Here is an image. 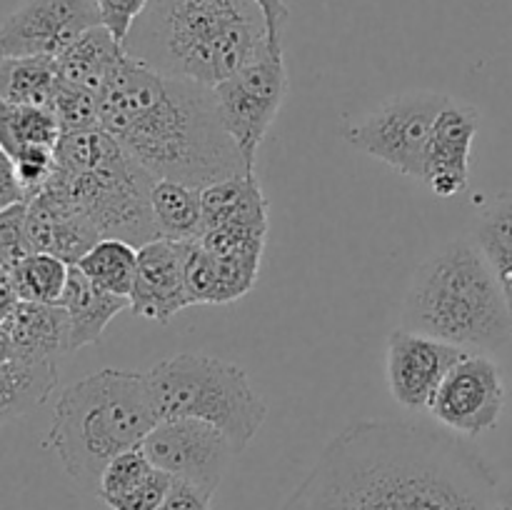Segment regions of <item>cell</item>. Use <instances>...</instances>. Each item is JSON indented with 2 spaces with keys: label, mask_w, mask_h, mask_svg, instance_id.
I'll use <instances>...</instances> for the list:
<instances>
[{
  "label": "cell",
  "mask_w": 512,
  "mask_h": 510,
  "mask_svg": "<svg viewBox=\"0 0 512 510\" xmlns=\"http://www.w3.org/2000/svg\"><path fill=\"white\" fill-rule=\"evenodd\" d=\"M210 498H213V495H208L203 488H198V485L175 478L168 495H165L163 503L155 510H213L210 508Z\"/></svg>",
  "instance_id": "836d02e7"
},
{
  "label": "cell",
  "mask_w": 512,
  "mask_h": 510,
  "mask_svg": "<svg viewBox=\"0 0 512 510\" xmlns=\"http://www.w3.org/2000/svg\"><path fill=\"white\" fill-rule=\"evenodd\" d=\"M60 140V125L53 110L43 105H15L0 100V148L10 160L30 150H55Z\"/></svg>",
  "instance_id": "603a6c76"
},
{
  "label": "cell",
  "mask_w": 512,
  "mask_h": 510,
  "mask_svg": "<svg viewBox=\"0 0 512 510\" xmlns=\"http://www.w3.org/2000/svg\"><path fill=\"white\" fill-rule=\"evenodd\" d=\"M18 293H15L13 278H10V270L0 268V323L10 315V310L18 305Z\"/></svg>",
  "instance_id": "8d00e7d4"
},
{
  "label": "cell",
  "mask_w": 512,
  "mask_h": 510,
  "mask_svg": "<svg viewBox=\"0 0 512 510\" xmlns=\"http://www.w3.org/2000/svg\"><path fill=\"white\" fill-rule=\"evenodd\" d=\"M98 95L100 128L153 178L203 190L250 170L208 85L170 78L128 55Z\"/></svg>",
  "instance_id": "7a4b0ae2"
},
{
  "label": "cell",
  "mask_w": 512,
  "mask_h": 510,
  "mask_svg": "<svg viewBox=\"0 0 512 510\" xmlns=\"http://www.w3.org/2000/svg\"><path fill=\"white\" fill-rule=\"evenodd\" d=\"M185 283H188L190 303L220 305V275L213 255L200 245V240H190L188 260H185Z\"/></svg>",
  "instance_id": "f546056e"
},
{
  "label": "cell",
  "mask_w": 512,
  "mask_h": 510,
  "mask_svg": "<svg viewBox=\"0 0 512 510\" xmlns=\"http://www.w3.org/2000/svg\"><path fill=\"white\" fill-rule=\"evenodd\" d=\"M15 358V350H13V340H10L8 328L5 323H0V363H8V360Z\"/></svg>",
  "instance_id": "74e56055"
},
{
  "label": "cell",
  "mask_w": 512,
  "mask_h": 510,
  "mask_svg": "<svg viewBox=\"0 0 512 510\" xmlns=\"http://www.w3.org/2000/svg\"><path fill=\"white\" fill-rule=\"evenodd\" d=\"M95 5H98L105 28H108L120 43H125L130 28H133L138 15L145 10L148 0H95Z\"/></svg>",
  "instance_id": "d6a6232c"
},
{
  "label": "cell",
  "mask_w": 512,
  "mask_h": 510,
  "mask_svg": "<svg viewBox=\"0 0 512 510\" xmlns=\"http://www.w3.org/2000/svg\"><path fill=\"white\" fill-rule=\"evenodd\" d=\"M60 83L55 58H8L0 55V100L15 105H43L50 108Z\"/></svg>",
  "instance_id": "cb8c5ba5"
},
{
  "label": "cell",
  "mask_w": 512,
  "mask_h": 510,
  "mask_svg": "<svg viewBox=\"0 0 512 510\" xmlns=\"http://www.w3.org/2000/svg\"><path fill=\"white\" fill-rule=\"evenodd\" d=\"M60 305L70 318V353H73L85 345L98 343L110 320L130 308V298L98 288L78 265H70L68 285H65Z\"/></svg>",
  "instance_id": "ac0fdd59"
},
{
  "label": "cell",
  "mask_w": 512,
  "mask_h": 510,
  "mask_svg": "<svg viewBox=\"0 0 512 510\" xmlns=\"http://www.w3.org/2000/svg\"><path fill=\"white\" fill-rule=\"evenodd\" d=\"M80 270L98 288L130 298L138 275V248L118 238H103L78 260Z\"/></svg>",
  "instance_id": "484cf974"
},
{
  "label": "cell",
  "mask_w": 512,
  "mask_h": 510,
  "mask_svg": "<svg viewBox=\"0 0 512 510\" xmlns=\"http://www.w3.org/2000/svg\"><path fill=\"white\" fill-rule=\"evenodd\" d=\"M450 95L435 90H408L388 98L360 120L345 125L343 138L360 153L380 160L388 168L425 178V155L440 110Z\"/></svg>",
  "instance_id": "ba28073f"
},
{
  "label": "cell",
  "mask_w": 512,
  "mask_h": 510,
  "mask_svg": "<svg viewBox=\"0 0 512 510\" xmlns=\"http://www.w3.org/2000/svg\"><path fill=\"white\" fill-rule=\"evenodd\" d=\"M3 323L13 340L15 358L58 360L70 353V318L60 303L18 300Z\"/></svg>",
  "instance_id": "e0dca14e"
},
{
  "label": "cell",
  "mask_w": 512,
  "mask_h": 510,
  "mask_svg": "<svg viewBox=\"0 0 512 510\" xmlns=\"http://www.w3.org/2000/svg\"><path fill=\"white\" fill-rule=\"evenodd\" d=\"M125 58H128L125 45L105 25H95L85 30L75 43H70L55 58V63H58L60 80L100 93Z\"/></svg>",
  "instance_id": "ffe728a7"
},
{
  "label": "cell",
  "mask_w": 512,
  "mask_h": 510,
  "mask_svg": "<svg viewBox=\"0 0 512 510\" xmlns=\"http://www.w3.org/2000/svg\"><path fill=\"white\" fill-rule=\"evenodd\" d=\"M475 243L488 258L512 313V190L498 195L483 210L475 228Z\"/></svg>",
  "instance_id": "d4e9b609"
},
{
  "label": "cell",
  "mask_w": 512,
  "mask_h": 510,
  "mask_svg": "<svg viewBox=\"0 0 512 510\" xmlns=\"http://www.w3.org/2000/svg\"><path fill=\"white\" fill-rule=\"evenodd\" d=\"M470 350L443 343L415 330L398 328L390 333L385 350V375L395 403L405 410H430L445 375Z\"/></svg>",
  "instance_id": "4fadbf2b"
},
{
  "label": "cell",
  "mask_w": 512,
  "mask_h": 510,
  "mask_svg": "<svg viewBox=\"0 0 512 510\" xmlns=\"http://www.w3.org/2000/svg\"><path fill=\"white\" fill-rule=\"evenodd\" d=\"M58 378V360L13 358L0 363V425L43 405L58 385Z\"/></svg>",
  "instance_id": "44dd1931"
},
{
  "label": "cell",
  "mask_w": 512,
  "mask_h": 510,
  "mask_svg": "<svg viewBox=\"0 0 512 510\" xmlns=\"http://www.w3.org/2000/svg\"><path fill=\"white\" fill-rule=\"evenodd\" d=\"M153 175L103 128L60 133L48 183L98 228L103 238L140 245L158 240L150 193Z\"/></svg>",
  "instance_id": "8992f818"
},
{
  "label": "cell",
  "mask_w": 512,
  "mask_h": 510,
  "mask_svg": "<svg viewBox=\"0 0 512 510\" xmlns=\"http://www.w3.org/2000/svg\"><path fill=\"white\" fill-rule=\"evenodd\" d=\"M60 133H78V130L100 128V95L83 85L60 80L50 100Z\"/></svg>",
  "instance_id": "f1b7e54d"
},
{
  "label": "cell",
  "mask_w": 512,
  "mask_h": 510,
  "mask_svg": "<svg viewBox=\"0 0 512 510\" xmlns=\"http://www.w3.org/2000/svg\"><path fill=\"white\" fill-rule=\"evenodd\" d=\"M173 480V475L155 468L133 493H128L125 498H120L118 503L110 505V510H155L163 503L165 495H168Z\"/></svg>",
  "instance_id": "1f68e13d"
},
{
  "label": "cell",
  "mask_w": 512,
  "mask_h": 510,
  "mask_svg": "<svg viewBox=\"0 0 512 510\" xmlns=\"http://www.w3.org/2000/svg\"><path fill=\"white\" fill-rule=\"evenodd\" d=\"M203 223L208 228L268 230V200L253 170L203 188Z\"/></svg>",
  "instance_id": "d6986e66"
},
{
  "label": "cell",
  "mask_w": 512,
  "mask_h": 510,
  "mask_svg": "<svg viewBox=\"0 0 512 510\" xmlns=\"http://www.w3.org/2000/svg\"><path fill=\"white\" fill-rule=\"evenodd\" d=\"M143 450L155 468L198 485L208 495H215L233 458L240 455L223 430L193 418L160 420L145 435Z\"/></svg>",
  "instance_id": "30bf717a"
},
{
  "label": "cell",
  "mask_w": 512,
  "mask_h": 510,
  "mask_svg": "<svg viewBox=\"0 0 512 510\" xmlns=\"http://www.w3.org/2000/svg\"><path fill=\"white\" fill-rule=\"evenodd\" d=\"M495 510H512V480L498 485V503Z\"/></svg>",
  "instance_id": "f35d334b"
},
{
  "label": "cell",
  "mask_w": 512,
  "mask_h": 510,
  "mask_svg": "<svg viewBox=\"0 0 512 510\" xmlns=\"http://www.w3.org/2000/svg\"><path fill=\"white\" fill-rule=\"evenodd\" d=\"M220 120L238 145L245 165L255 170V155L278 118L288 95L283 53H270L238 70L213 88Z\"/></svg>",
  "instance_id": "9c48e42d"
},
{
  "label": "cell",
  "mask_w": 512,
  "mask_h": 510,
  "mask_svg": "<svg viewBox=\"0 0 512 510\" xmlns=\"http://www.w3.org/2000/svg\"><path fill=\"white\" fill-rule=\"evenodd\" d=\"M20 200H25V195L18 183V175H15V165L10 155L0 148V210L20 203Z\"/></svg>",
  "instance_id": "d590c367"
},
{
  "label": "cell",
  "mask_w": 512,
  "mask_h": 510,
  "mask_svg": "<svg viewBox=\"0 0 512 510\" xmlns=\"http://www.w3.org/2000/svg\"><path fill=\"white\" fill-rule=\"evenodd\" d=\"M153 223L158 238L190 243L205 233L203 223V190L175 180H155L153 193Z\"/></svg>",
  "instance_id": "7402d4cb"
},
{
  "label": "cell",
  "mask_w": 512,
  "mask_h": 510,
  "mask_svg": "<svg viewBox=\"0 0 512 510\" xmlns=\"http://www.w3.org/2000/svg\"><path fill=\"white\" fill-rule=\"evenodd\" d=\"M498 485L448 430L365 418L328 440L283 510H495Z\"/></svg>",
  "instance_id": "6da1fadb"
},
{
  "label": "cell",
  "mask_w": 512,
  "mask_h": 510,
  "mask_svg": "<svg viewBox=\"0 0 512 510\" xmlns=\"http://www.w3.org/2000/svg\"><path fill=\"white\" fill-rule=\"evenodd\" d=\"M153 470H155V465L150 463V458L145 455L143 445H138V448H130V450H125V453L115 455V458L105 465L95 493H98V498L110 508V505L118 503L120 498H125L128 493H133V490L138 488V485L143 483V480L148 478Z\"/></svg>",
  "instance_id": "83f0119b"
},
{
  "label": "cell",
  "mask_w": 512,
  "mask_h": 510,
  "mask_svg": "<svg viewBox=\"0 0 512 510\" xmlns=\"http://www.w3.org/2000/svg\"><path fill=\"white\" fill-rule=\"evenodd\" d=\"M480 128V113L465 100L450 98L433 125L425 155L423 183L438 198H453L468 188L470 150Z\"/></svg>",
  "instance_id": "9a60e30c"
},
{
  "label": "cell",
  "mask_w": 512,
  "mask_h": 510,
  "mask_svg": "<svg viewBox=\"0 0 512 510\" xmlns=\"http://www.w3.org/2000/svg\"><path fill=\"white\" fill-rule=\"evenodd\" d=\"M155 425L145 373L105 368L60 393L45 443L75 483L98 488L105 465L143 445Z\"/></svg>",
  "instance_id": "5b68a950"
},
{
  "label": "cell",
  "mask_w": 512,
  "mask_h": 510,
  "mask_svg": "<svg viewBox=\"0 0 512 510\" xmlns=\"http://www.w3.org/2000/svg\"><path fill=\"white\" fill-rule=\"evenodd\" d=\"M260 5L265 15V23H268L270 43H273L275 50H283V30L288 25L290 10L285 5V0H255Z\"/></svg>",
  "instance_id": "e575fe53"
},
{
  "label": "cell",
  "mask_w": 512,
  "mask_h": 510,
  "mask_svg": "<svg viewBox=\"0 0 512 510\" xmlns=\"http://www.w3.org/2000/svg\"><path fill=\"white\" fill-rule=\"evenodd\" d=\"M30 253L28 200H20L0 210V268L13 270Z\"/></svg>",
  "instance_id": "4dcf8cb0"
},
{
  "label": "cell",
  "mask_w": 512,
  "mask_h": 510,
  "mask_svg": "<svg viewBox=\"0 0 512 510\" xmlns=\"http://www.w3.org/2000/svg\"><path fill=\"white\" fill-rule=\"evenodd\" d=\"M403 328L465 350L508 343L512 313L478 243L450 240L423 260L405 295Z\"/></svg>",
  "instance_id": "277c9868"
},
{
  "label": "cell",
  "mask_w": 512,
  "mask_h": 510,
  "mask_svg": "<svg viewBox=\"0 0 512 510\" xmlns=\"http://www.w3.org/2000/svg\"><path fill=\"white\" fill-rule=\"evenodd\" d=\"M505 408V383L500 368L480 353H468L440 383L430 415L448 430L468 438L498 425Z\"/></svg>",
  "instance_id": "8fae6325"
},
{
  "label": "cell",
  "mask_w": 512,
  "mask_h": 510,
  "mask_svg": "<svg viewBox=\"0 0 512 510\" xmlns=\"http://www.w3.org/2000/svg\"><path fill=\"white\" fill-rule=\"evenodd\" d=\"M123 45L145 68L208 88L283 53L255 0H148Z\"/></svg>",
  "instance_id": "3957f363"
},
{
  "label": "cell",
  "mask_w": 512,
  "mask_h": 510,
  "mask_svg": "<svg viewBox=\"0 0 512 510\" xmlns=\"http://www.w3.org/2000/svg\"><path fill=\"white\" fill-rule=\"evenodd\" d=\"M155 418H193L223 430L243 453L268 418V405L255 393L238 363L198 353H178L145 373Z\"/></svg>",
  "instance_id": "52a82bcc"
},
{
  "label": "cell",
  "mask_w": 512,
  "mask_h": 510,
  "mask_svg": "<svg viewBox=\"0 0 512 510\" xmlns=\"http://www.w3.org/2000/svg\"><path fill=\"white\" fill-rule=\"evenodd\" d=\"M190 243L150 240L138 248V275L130 290V310L145 320L168 323L175 313L188 308L185 260Z\"/></svg>",
  "instance_id": "5bb4252c"
},
{
  "label": "cell",
  "mask_w": 512,
  "mask_h": 510,
  "mask_svg": "<svg viewBox=\"0 0 512 510\" xmlns=\"http://www.w3.org/2000/svg\"><path fill=\"white\" fill-rule=\"evenodd\" d=\"M70 265L50 253H30L10 270L15 293L28 303H60Z\"/></svg>",
  "instance_id": "4316f807"
},
{
  "label": "cell",
  "mask_w": 512,
  "mask_h": 510,
  "mask_svg": "<svg viewBox=\"0 0 512 510\" xmlns=\"http://www.w3.org/2000/svg\"><path fill=\"white\" fill-rule=\"evenodd\" d=\"M95 25H103L95 0H25L0 25V55L58 58Z\"/></svg>",
  "instance_id": "7c38bea8"
},
{
  "label": "cell",
  "mask_w": 512,
  "mask_h": 510,
  "mask_svg": "<svg viewBox=\"0 0 512 510\" xmlns=\"http://www.w3.org/2000/svg\"><path fill=\"white\" fill-rule=\"evenodd\" d=\"M28 238L33 253L58 255L75 265L103 235L48 183L28 200Z\"/></svg>",
  "instance_id": "2e32d148"
}]
</instances>
